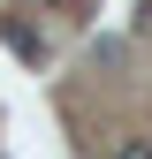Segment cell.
I'll use <instances>...</instances> for the list:
<instances>
[{
  "label": "cell",
  "instance_id": "obj_1",
  "mask_svg": "<svg viewBox=\"0 0 152 159\" xmlns=\"http://www.w3.org/2000/svg\"><path fill=\"white\" fill-rule=\"evenodd\" d=\"M114 159H152V144H122V152H114Z\"/></svg>",
  "mask_w": 152,
  "mask_h": 159
}]
</instances>
